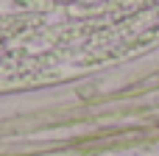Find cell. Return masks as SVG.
Instances as JSON below:
<instances>
[{
	"label": "cell",
	"instance_id": "1",
	"mask_svg": "<svg viewBox=\"0 0 159 156\" xmlns=\"http://www.w3.org/2000/svg\"><path fill=\"white\" fill-rule=\"evenodd\" d=\"M159 47V0H0V92L84 78Z\"/></svg>",
	"mask_w": 159,
	"mask_h": 156
}]
</instances>
